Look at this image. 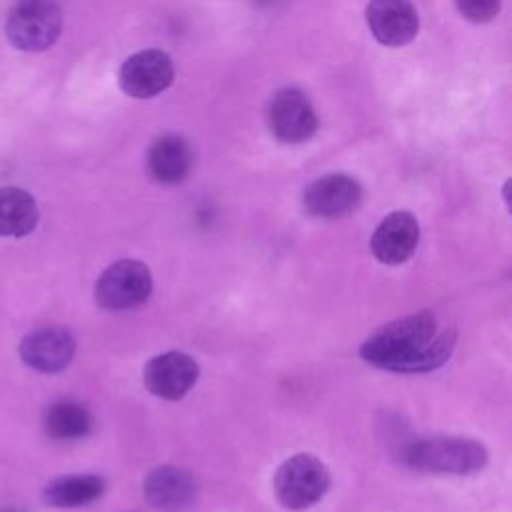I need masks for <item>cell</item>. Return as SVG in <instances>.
Returning <instances> with one entry per match:
<instances>
[{
  "instance_id": "13",
  "label": "cell",
  "mask_w": 512,
  "mask_h": 512,
  "mask_svg": "<svg viewBox=\"0 0 512 512\" xmlns=\"http://www.w3.org/2000/svg\"><path fill=\"white\" fill-rule=\"evenodd\" d=\"M142 494L146 502L160 512H180L196 500L198 484L186 468L164 464L146 474Z\"/></svg>"
},
{
  "instance_id": "4",
  "label": "cell",
  "mask_w": 512,
  "mask_h": 512,
  "mask_svg": "<svg viewBox=\"0 0 512 512\" xmlns=\"http://www.w3.org/2000/svg\"><path fill=\"white\" fill-rule=\"evenodd\" d=\"M330 470L314 454L300 452L284 460L274 474V494L286 510H306L330 488Z\"/></svg>"
},
{
  "instance_id": "1",
  "label": "cell",
  "mask_w": 512,
  "mask_h": 512,
  "mask_svg": "<svg viewBox=\"0 0 512 512\" xmlns=\"http://www.w3.org/2000/svg\"><path fill=\"white\" fill-rule=\"evenodd\" d=\"M456 348V330H438L430 310H420L374 330L360 346V356L374 368L418 374L446 364Z\"/></svg>"
},
{
  "instance_id": "5",
  "label": "cell",
  "mask_w": 512,
  "mask_h": 512,
  "mask_svg": "<svg viewBox=\"0 0 512 512\" xmlns=\"http://www.w3.org/2000/svg\"><path fill=\"white\" fill-rule=\"evenodd\" d=\"M152 292V272L136 258L112 262L96 280L94 300L100 308L122 312L148 300Z\"/></svg>"
},
{
  "instance_id": "12",
  "label": "cell",
  "mask_w": 512,
  "mask_h": 512,
  "mask_svg": "<svg viewBox=\"0 0 512 512\" xmlns=\"http://www.w3.org/2000/svg\"><path fill=\"white\" fill-rule=\"evenodd\" d=\"M418 238L420 226L416 216L408 210H394L376 226L370 238V250L378 262L398 266L412 258Z\"/></svg>"
},
{
  "instance_id": "3",
  "label": "cell",
  "mask_w": 512,
  "mask_h": 512,
  "mask_svg": "<svg viewBox=\"0 0 512 512\" xmlns=\"http://www.w3.org/2000/svg\"><path fill=\"white\" fill-rule=\"evenodd\" d=\"M62 32L56 0H16L4 22L6 40L20 52H44Z\"/></svg>"
},
{
  "instance_id": "6",
  "label": "cell",
  "mask_w": 512,
  "mask_h": 512,
  "mask_svg": "<svg viewBox=\"0 0 512 512\" xmlns=\"http://www.w3.org/2000/svg\"><path fill=\"white\" fill-rule=\"evenodd\" d=\"M272 134L284 144H302L318 128V116L308 96L298 88L278 90L266 110Z\"/></svg>"
},
{
  "instance_id": "10",
  "label": "cell",
  "mask_w": 512,
  "mask_h": 512,
  "mask_svg": "<svg viewBox=\"0 0 512 512\" xmlns=\"http://www.w3.org/2000/svg\"><path fill=\"white\" fill-rule=\"evenodd\" d=\"M18 354L32 370L56 374L72 362L76 354V338L60 326L38 328L20 340Z\"/></svg>"
},
{
  "instance_id": "9",
  "label": "cell",
  "mask_w": 512,
  "mask_h": 512,
  "mask_svg": "<svg viewBox=\"0 0 512 512\" xmlns=\"http://www.w3.org/2000/svg\"><path fill=\"white\" fill-rule=\"evenodd\" d=\"M198 376V362L180 350H168L150 358L142 370L144 386L162 400H180L194 388Z\"/></svg>"
},
{
  "instance_id": "19",
  "label": "cell",
  "mask_w": 512,
  "mask_h": 512,
  "mask_svg": "<svg viewBox=\"0 0 512 512\" xmlns=\"http://www.w3.org/2000/svg\"><path fill=\"white\" fill-rule=\"evenodd\" d=\"M10 512H16V510H10Z\"/></svg>"
},
{
  "instance_id": "7",
  "label": "cell",
  "mask_w": 512,
  "mask_h": 512,
  "mask_svg": "<svg viewBox=\"0 0 512 512\" xmlns=\"http://www.w3.org/2000/svg\"><path fill=\"white\" fill-rule=\"evenodd\" d=\"M174 80L172 58L156 48L128 56L118 70V84L130 98H154Z\"/></svg>"
},
{
  "instance_id": "14",
  "label": "cell",
  "mask_w": 512,
  "mask_h": 512,
  "mask_svg": "<svg viewBox=\"0 0 512 512\" xmlns=\"http://www.w3.org/2000/svg\"><path fill=\"white\" fill-rule=\"evenodd\" d=\"M146 164L156 182L178 184L192 170V150L182 136L164 134L152 142Z\"/></svg>"
},
{
  "instance_id": "11",
  "label": "cell",
  "mask_w": 512,
  "mask_h": 512,
  "mask_svg": "<svg viewBox=\"0 0 512 512\" xmlns=\"http://www.w3.org/2000/svg\"><path fill=\"white\" fill-rule=\"evenodd\" d=\"M366 24L380 44L400 48L416 38L420 18L410 0H370L366 6Z\"/></svg>"
},
{
  "instance_id": "18",
  "label": "cell",
  "mask_w": 512,
  "mask_h": 512,
  "mask_svg": "<svg viewBox=\"0 0 512 512\" xmlns=\"http://www.w3.org/2000/svg\"><path fill=\"white\" fill-rule=\"evenodd\" d=\"M458 12L474 22V24H484L490 22L492 18L498 16L502 0H454Z\"/></svg>"
},
{
  "instance_id": "15",
  "label": "cell",
  "mask_w": 512,
  "mask_h": 512,
  "mask_svg": "<svg viewBox=\"0 0 512 512\" xmlns=\"http://www.w3.org/2000/svg\"><path fill=\"white\" fill-rule=\"evenodd\" d=\"M104 490L106 482L96 474H64L44 486L42 500L52 508H80L96 502Z\"/></svg>"
},
{
  "instance_id": "8",
  "label": "cell",
  "mask_w": 512,
  "mask_h": 512,
  "mask_svg": "<svg viewBox=\"0 0 512 512\" xmlns=\"http://www.w3.org/2000/svg\"><path fill=\"white\" fill-rule=\"evenodd\" d=\"M362 186L350 174H326L310 182L302 192V206L316 218H342L362 202Z\"/></svg>"
},
{
  "instance_id": "16",
  "label": "cell",
  "mask_w": 512,
  "mask_h": 512,
  "mask_svg": "<svg viewBox=\"0 0 512 512\" xmlns=\"http://www.w3.org/2000/svg\"><path fill=\"white\" fill-rule=\"evenodd\" d=\"M38 220V204L28 190L0 186V236L24 238L36 230Z\"/></svg>"
},
{
  "instance_id": "17",
  "label": "cell",
  "mask_w": 512,
  "mask_h": 512,
  "mask_svg": "<svg viewBox=\"0 0 512 512\" xmlns=\"http://www.w3.org/2000/svg\"><path fill=\"white\" fill-rule=\"evenodd\" d=\"M94 426L92 414L86 406L74 400H60L44 414V428L56 440H78L90 434Z\"/></svg>"
},
{
  "instance_id": "2",
  "label": "cell",
  "mask_w": 512,
  "mask_h": 512,
  "mask_svg": "<svg viewBox=\"0 0 512 512\" xmlns=\"http://www.w3.org/2000/svg\"><path fill=\"white\" fill-rule=\"evenodd\" d=\"M404 460L420 472L466 476L480 472L488 464V450L474 438L432 436L408 444Z\"/></svg>"
}]
</instances>
